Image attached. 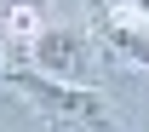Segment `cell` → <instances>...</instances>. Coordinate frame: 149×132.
I'll return each instance as SVG.
<instances>
[{"label": "cell", "mask_w": 149, "mask_h": 132, "mask_svg": "<svg viewBox=\"0 0 149 132\" xmlns=\"http://www.w3.org/2000/svg\"><path fill=\"white\" fill-rule=\"evenodd\" d=\"M6 75V86L29 103V109L46 121V126H80V132H120V121H115V109L103 103V92L97 86H80V80H57V75H40L35 63H6L0 69Z\"/></svg>", "instance_id": "cell-1"}, {"label": "cell", "mask_w": 149, "mask_h": 132, "mask_svg": "<svg viewBox=\"0 0 149 132\" xmlns=\"http://www.w3.org/2000/svg\"><path fill=\"white\" fill-rule=\"evenodd\" d=\"M23 63H35L40 75H57V80H80V86H92L97 80V46L86 29H69V23H40L35 35H29V57Z\"/></svg>", "instance_id": "cell-2"}, {"label": "cell", "mask_w": 149, "mask_h": 132, "mask_svg": "<svg viewBox=\"0 0 149 132\" xmlns=\"http://www.w3.org/2000/svg\"><path fill=\"white\" fill-rule=\"evenodd\" d=\"M92 23H97V40L109 52H120V57H132V63L149 69V17L143 12H120V6L92 0Z\"/></svg>", "instance_id": "cell-3"}, {"label": "cell", "mask_w": 149, "mask_h": 132, "mask_svg": "<svg viewBox=\"0 0 149 132\" xmlns=\"http://www.w3.org/2000/svg\"><path fill=\"white\" fill-rule=\"evenodd\" d=\"M35 29H40V0H6V35L29 40Z\"/></svg>", "instance_id": "cell-4"}, {"label": "cell", "mask_w": 149, "mask_h": 132, "mask_svg": "<svg viewBox=\"0 0 149 132\" xmlns=\"http://www.w3.org/2000/svg\"><path fill=\"white\" fill-rule=\"evenodd\" d=\"M0 69H6V40H0Z\"/></svg>", "instance_id": "cell-5"}]
</instances>
